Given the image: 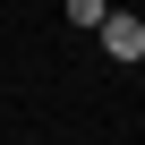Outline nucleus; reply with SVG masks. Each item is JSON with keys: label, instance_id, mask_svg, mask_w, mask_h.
Instances as JSON below:
<instances>
[{"label": "nucleus", "instance_id": "obj_2", "mask_svg": "<svg viewBox=\"0 0 145 145\" xmlns=\"http://www.w3.org/2000/svg\"><path fill=\"white\" fill-rule=\"evenodd\" d=\"M103 9H111V0H68V26H86V34H94V26H103Z\"/></svg>", "mask_w": 145, "mask_h": 145}, {"label": "nucleus", "instance_id": "obj_1", "mask_svg": "<svg viewBox=\"0 0 145 145\" xmlns=\"http://www.w3.org/2000/svg\"><path fill=\"white\" fill-rule=\"evenodd\" d=\"M94 34H103V51H111V60H128V68L145 60V17H128V9H103V26H94Z\"/></svg>", "mask_w": 145, "mask_h": 145}]
</instances>
